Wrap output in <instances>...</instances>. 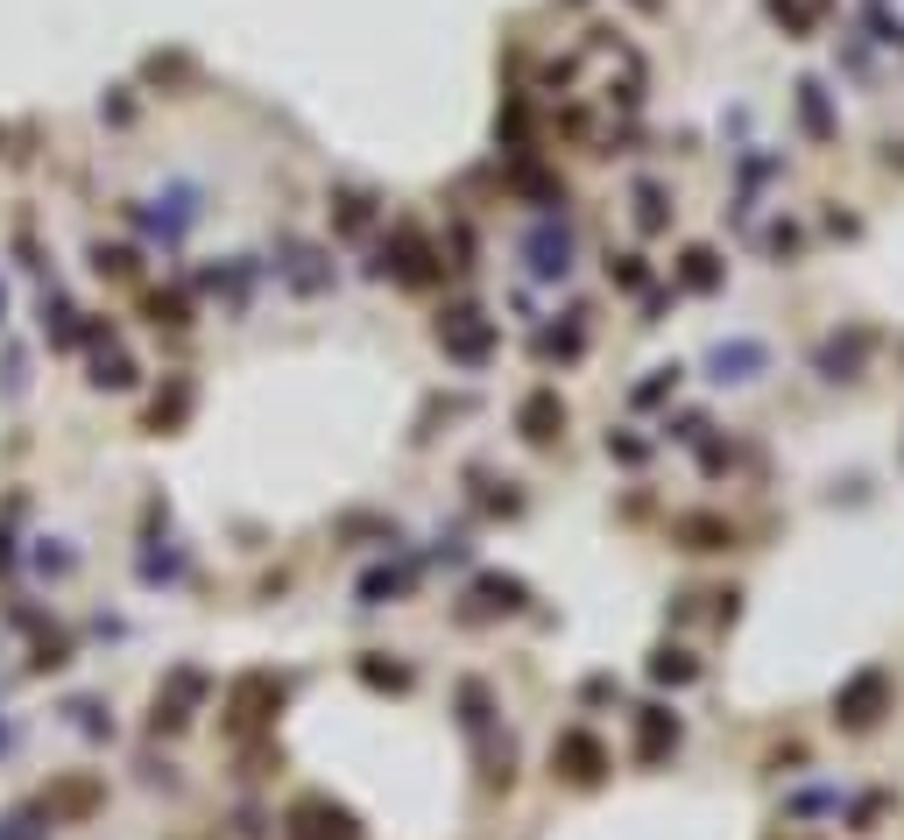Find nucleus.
Masks as SVG:
<instances>
[{
	"label": "nucleus",
	"mask_w": 904,
	"mask_h": 840,
	"mask_svg": "<svg viewBox=\"0 0 904 840\" xmlns=\"http://www.w3.org/2000/svg\"><path fill=\"white\" fill-rule=\"evenodd\" d=\"M64 714H71V728H79V735H92V741H100V735H113V714H106L100 699H71Z\"/></svg>",
	"instance_id": "nucleus-26"
},
{
	"label": "nucleus",
	"mask_w": 904,
	"mask_h": 840,
	"mask_svg": "<svg viewBox=\"0 0 904 840\" xmlns=\"http://www.w3.org/2000/svg\"><path fill=\"white\" fill-rule=\"evenodd\" d=\"M580 699H593V706H601V699H622V685H614V678H587Z\"/></svg>",
	"instance_id": "nucleus-35"
},
{
	"label": "nucleus",
	"mask_w": 904,
	"mask_h": 840,
	"mask_svg": "<svg viewBox=\"0 0 904 840\" xmlns=\"http://www.w3.org/2000/svg\"><path fill=\"white\" fill-rule=\"evenodd\" d=\"M199 699H205V672H177V678H170V693H156V714H149V728H156V735H177Z\"/></svg>",
	"instance_id": "nucleus-9"
},
{
	"label": "nucleus",
	"mask_w": 904,
	"mask_h": 840,
	"mask_svg": "<svg viewBox=\"0 0 904 840\" xmlns=\"http://www.w3.org/2000/svg\"><path fill=\"white\" fill-rule=\"evenodd\" d=\"M530 269L537 276H566L572 269V234L566 226H537L530 234Z\"/></svg>",
	"instance_id": "nucleus-11"
},
{
	"label": "nucleus",
	"mask_w": 904,
	"mask_h": 840,
	"mask_svg": "<svg viewBox=\"0 0 904 840\" xmlns=\"http://www.w3.org/2000/svg\"><path fill=\"white\" fill-rule=\"evenodd\" d=\"M339 226H346V234L368 226V198H360V191H346V198H339Z\"/></svg>",
	"instance_id": "nucleus-34"
},
{
	"label": "nucleus",
	"mask_w": 904,
	"mask_h": 840,
	"mask_svg": "<svg viewBox=\"0 0 904 840\" xmlns=\"http://www.w3.org/2000/svg\"><path fill=\"white\" fill-rule=\"evenodd\" d=\"M134 381H142V368H134V354H121L106 339V354L92 360V389H134Z\"/></svg>",
	"instance_id": "nucleus-19"
},
{
	"label": "nucleus",
	"mask_w": 904,
	"mask_h": 840,
	"mask_svg": "<svg viewBox=\"0 0 904 840\" xmlns=\"http://www.w3.org/2000/svg\"><path fill=\"white\" fill-rule=\"evenodd\" d=\"M862 354H870V332H849V339H826V347H820V375H826V381H855V368H862Z\"/></svg>",
	"instance_id": "nucleus-15"
},
{
	"label": "nucleus",
	"mask_w": 904,
	"mask_h": 840,
	"mask_svg": "<svg viewBox=\"0 0 904 840\" xmlns=\"http://www.w3.org/2000/svg\"><path fill=\"white\" fill-rule=\"evenodd\" d=\"M608 276L622 283V290H643V283H650V269H643V255H614V262H608Z\"/></svg>",
	"instance_id": "nucleus-32"
},
{
	"label": "nucleus",
	"mask_w": 904,
	"mask_h": 840,
	"mask_svg": "<svg viewBox=\"0 0 904 840\" xmlns=\"http://www.w3.org/2000/svg\"><path fill=\"white\" fill-rule=\"evenodd\" d=\"M438 347H446L453 360H467V368H480V360L495 354V326H488V311H474V304H453V311L438 318Z\"/></svg>",
	"instance_id": "nucleus-4"
},
{
	"label": "nucleus",
	"mask_w": 904,
	"mask_h": 840,
	"mask_svg": "<svg viewBox=\"0 0 904 840\" xmlns=\"http://www.w3.org/2000/svg\"><path fill=\"white\" fill-rule=\"evenodd\" d=\"M551 777H566L572 791H593V785L608 777V749H601V735L566 728L559 741H551Z\"/></svg>",
	"instance_id": "nucleus-3"
},
{
	"label": "nucleus",
	"mask_w": 904,
	"mask_h": 840,
	"mask_svg": "<svg viewBox=\"0 0 904 840\" xmlns=\"http://www.w3.org/2000/svg\"><path fill=\"white\" fill-rule=\"evenodd\" d=\"M679 741H685V720L671 714V706H637V756L643 762L679 756Z\"/></svg>",
	"instance_id": "nucleus-7"
},
{
	"label": "nucleus",
	"mask_w": 904,
	"mask_h": 840,
	"mask_svg": "<svg viewBox=\"0 0 904 840\" xmlns=\"http://www.w3.org/2000/svg\"><path fill=\"white\" fill-rule=\"evenodd\" d=\"M530 607V586L516 580V572H480L474 580V607L467 615H524Z\"/></svg>",
	"instance_id": "nucleus-10"
},
{
	"label": "nucleus",
	"mask_w": 904,
	"mask_h": 840,
	"mask_svg": "<svg viewBox=\"0 0 904 840\" xmlns=\"http://www.w3.org/2000/svg\"><path fill=\"white\" fill-rule=\"evenodd\" d=\"M799 121H805V127H813V135H820V142H834V113H826V92H820L813 79H805V85H799Z\"/></svg>",
	"instance_id": "nucleus-23"
},
{
	"label": "nucleus",
	"mask_w": 904,
	"mask_h": 840,
	"mask_svg": "<svg viewBox=\"0 0 904 840\" xmlns=\"http://www.w3.org/2000/svg\"><path fill=\"white\" fill-rule=\"evenodd\" d=\"M679 375H685V368H658V375H650L643 389H637V410H650V403H664V396L679 389Z\"/></svg>",
	"instance_id": "nucleus-30"
},
{
	"label": "nucleus",
	"mask_w": 904,
	"mask_h": 840,
	"mask_svg": "<svg viewBox=\"0 0 904 840\" xmlns=\"http://www.w3.org/2000/svg\"><path fill=\"white\" fill-rule=\"evenodd\" d=\"M763 354L756 339H735V347H714V360H707V368H714V381H749V375H763Z\"/></svg>",
	"instance_id": "nucleus-14"
},
{
	"label": "nucleus",
	"mask_w": 904,
	"mask_h": 840,
	"mask_svg": "<svg viewBox=\"0 0 904 840\" xmlns=\"http://www.w3.org/2000/svg\"><path fill=\"white\" fill-rule=\"evenodd\" d=\"M149 318L170 326V332H184V326H191V297H184V290H149Z\"/></svg>",
	"instance_id": "nucleus-24"
},
{
	"label": "nucleus",
	"mask_w": 904,
	"mask_h": 840,
	"mask_svg": "<svg viewBox=\"0 0 904 840\" xmlns=\"http://www.w3.org/2000/svg\"><path fill=\"white\" fill-rule=\"evenodd\" d=\"M516 431H524V445L551 452L566 438V396L559 389H530L524 403H516Z\"/></svg>",
	"instance_id": "nucleus-5"
},
{
	"label": "nucleus",
	"mask_w": 904,
	"mask_h": 840,
	"mask_svg": "<svg viewBox=\"0 0 904 840\" xmlns=\"http://www.w3.org/2000/svg\"><path fill=\"white\" fill-rule=\"evenodd\" d=\"M820 8H826V0H771V14H778V22L792 29V35L813 29V22H820Z\"/></svg>",
	"instance_id": "nucleus-27"
},
{
	"label": "nucleus",
	"mask_w": 904,
	"mask_h": 840,
	"mask_svg": "<svg viewBox=\"0 0 904 840\" xmlns=\"http://www.w3.org/2000/svg\"><path fill=\"white\" fill-rule=\"evenodd\" d=\"M100 121H113V127L134 121V100H128V92H121V100H100Z\"/></svg>",
	"instance_id": "nucleus-36"
},
{
	"label": "nucleus",
	"mask_w": 904,
	"mask_h": 840,
	"mask_svg": "<svg viewBox=\"0 0 904 840\" xmlns=\"http://www.w3.org/2000/svg\"><path fill=\"white\" fill-rule=\"evenodd\" d=\"M876 812H883V798H862V806L849 812V819H855V833H870V827H876Z\"/></svg>",
	"instance_id": "nucleus-38"
},
{
	"label": "nucleus",
	"mask_w": 904,
	"mask_h": 840,
	"mask_svg": "<svg viewBox=\"0 0 904 840\" xmlns=\"http://www.w3.org/2000/svg\"><path fill=\"white\" fill-rule=\"evenodd\" d=\"M276 714H283V678H276V672H247V678H234V693H226V728H234V735L268 728Z\"/></svg>",
	"instance_id": "nucleus-2"
},
{
	"label": "nucleus",
	"mask_w": 904,
	"mask_h": 840,
	"mask_svg": "<svg viewBox=\"0 0 904 840\" xmlns=\"http://www.w3.org/2000/svg\"><path fill=\"white\" fill-rule=\"evenodd\" d=\"M50 819H85L92 806H100V785H92V777H64V785H50Z\"/></svg>",
	"instance_id": "nucleus-16"
},
{
	"label": "nucleus",
	"mask_w": 904,
	"mask_h": 840,
	"mask_svg": "<svg viewBox=\"0 0 904 840\" xmlns=\"http://www.w3.org/2000/svg\"><path fill=\"white\" fill-rule=\"evenodd\" d=\"M650 678L658 685H692L700 678V657L679 651V643H658V651H650Z\"/></svg>",
	"instance_id": "nucleus-17"
},
{
	"label": "nucleus",
	"mask_w": 904,
	"mask_h": 840,
	"mask_svg": "<svg viewBox=\"0 0 904 840\" xmlns=\"http://www.w3.org/2000/svg\"><path fill=\"white\" fill-rule=\"evenodd\" d=\"M291 833H297V840H360L354 812H346V806H325V798H304V806L291 812Z\"/></svg>",
	"instance_id": "nucleus-8"
},
{
	"label": "nucleus",
	"mask_w": 904,
	"mask_h": 840,
	"mask_svg": "<svg viewBox=\"0 0 904 840\" xmlns=\"http://www.w3.org/2000/svg\"><path fill=\"white\" fill-rule=\"evenodd\" d=\"M360 685H375V693H410V664H389V657H360Z\"/></svg>",
	"instance_id": "nucleus-21"
},
{
	"label": "nucleus",
	"mask_w": 904,
	"mask_h": 840,
	"mask_svg": "<svg viewBox=\"0 0 904 840\" xmlns=\"http://www.w3.org/2000/svg\"><path fill=\"white\" fill-rule=\"evenodd\" d=\"M685 290H721V255L714 247H685Z\"/></svg>",
	"instance_id": "nucleus-22"
},
{
	"label": "nucleus",
	"mask_w": 904,
	"mask_h": 840,
	"mask_svg": "<svg viewBox=\"0 0 904 840\" xmlns=\"http://www.w3.org/2000/svg\"><path fill=\"white\" fill-rule=\"evenodd\" d=\"M191 403H199V389H191V375H170V389L149 403V431H177L184 417H191Z\"/></svg>",
	"instance_id": "nucleus-13"
},
{
	"label": "nucleus",
	"mask_w": 904,
	"mask_h": 840,
	"mask_svg": "<svg viewBox=\"0 0 904 840\" xmlns=\"http://www.w3.org/2000/svg\"><path fill=\"white\" fill-rule=\"evenodd\" d=\"M92 269H100V276H113V283H128L134 276V247H92Z\"/></svg>",
	"instance_id": "nucleus-29"
},
{
	"label": "nucleus",
	"mask_w": 904,
	"mask_h": 840,
	"mask_svg": "<svg viewBox=\"0 0 904 840\" xmlns=\"http://www.w3.org/2000/svg\"><path fill=\"white\" fill-rule=\"evenodd\" d=\"M57 664H71V643L64 636H43V643H35V672H57Z\"/></svg>",
	"instance_id": "nucleus-33"
},
{
	"label": "nucleus",
	"mask_w": 904,
	"mask_h": 840,
	"mask_svg": "<svg viewBox=\"0 0 904 840\" xmlns=\"http://www.w3.org/2000/svg\"><path fill=\"white\" fill-rule=\"evenodd\" d=\"M728 460H735V452H728V445H721V438H714V445H700V467H707V473H721Z\"/></svg>",
	"instance_id": "nucleus-37"
},
{
	"label": "nucleus",
	"mask_w": 904,
	"mask_h": 840,
	"mask_svg": "<svg viewBox=\"0 0 904 840\" xmlns=\"http://www.w3.org/2000/svg\"><path fill=\"white\" fill-rule=\"evenodd\" d=\"M0 142H8V135H0Z\"/></svg>",
	"instance_id": "nucleus-42"
},
{
	"label": "nucleus",
	"mask_w": 904,
	"mask_h": 840,
	"mask_svg": "<svg viewBox=\"0 0 904 840\" xmlns=\"http://www.w3.org/2000/svg\"><path fill=\"white\" fill-rule=\"evenodd\" d=\"M664 431H671V438H685V445H692V438L707 431V417H679V424H664Z\"/></svg>",
	"instance_id": "nucleus-39"
},
{
	"label": "nucleus",
	"mask_w": 904,
	"mask_h": 840,
	"mask_svg": "<svg viewBox=\"0 0 904 840\" xmlns=\"http://www.w3.org/2000/svg\"><path fill=\"white\" fill-rule=\"evenodd\" d=\"M883 714H891V672L883 664H862L855 678H841V693H834V728L841 735H870Z\"/></svg>",
	"instance_id": "nucleus-1"
},
{
	"label": "nucleus",
	"mask_w": 904,
	"mask_h": 840,
	"mask_svg": "<svg viewBox=\"0 0 904 840\" xmlns=\"http://www.w3.org/2000/svg\"><path fill=\"white\" fill-rule=\"evenodd\" d=\"M410 580H417V565H382V572H368V580H360V601L368 607H382V601H396V594H410Z\"/></svg>",
	"instance_id": "nucleus-20"
},
{
	"label": "nucleus",
	"mask_w": 904,
	"mask_h": 840,
	"mask_svg": "<svg viewBox=\"0 0 904 840\" xmlns=\"http://www.w3.org/2000/svg\"><path fill=\"white\" fill-rule=\"evenodd\" d=\"M389 262H396L403 283H431V276H438V269H431V247L417 240V226H403V234H396V247L382 255V269H389Z\"/></svg>",
	"instance_id": "nucleus-12"
},
{
	"label": "nucleus",
	"mask_w": 904,
	"mask_h": 840,
	"mask_svg": "<svg viewBox=\"0 0 904 840\" xmlns=\"http://www.w3.org/2000/svg\"><path fill=\"white\" fill-rule=\"evenodd\" d=\"M0 318H8V297H0Z\"/></svg>",
	"instance_id": "nucleus-41"
},
{
	"label": "nucleus",
	"mask_w": 904,
	"mask_h": 840,
	"mask_svg": "<svg viewBox=\"0 0 904 840\" xmlns=\"http://www.w3.org/2000/svg\"><path fill=\"white\" fill-rule=\"evenodd\" d=\"M671 544L679 551H735V523L714 509H685V515H671Z\"/></svg>",
	"instance_id": "nucleus-6"
},
{
	"label": "nucleus",
	"mask_w": 904,
	"mask_h": 840,
	"mask_svg": "<svg viewBox=\"0 0 904 840\" xmlns=\"http://www.w3.org/2000/svg\"><path fill=\"white\" fill-rule=\"evenodd\" d=\"M43 819H50V806L35 798V806H22V812L0 819V840H43Z\"/></svg>",
	"instance_id": "nucleus-25"
},
{
	"label": "nucleus",
	"mask_w": 904,
	"mask_h": 840,
	"mask_svg": "<svg viewBox=\"0 0 904 840\" xmlns=\"http://www.w3.org/2000/svg\"><path fill=\"white\" fill-rule=\"evenodd\" d=\"M0 749H14V728H8V720H0Z\"/></svg>",
	"instance_id": "nucleus-40"
},
{
	"label": "nucleus",
	"mask_w": 904,
	"mask_h": 840,
	"mask_svg": "<svg viewBox=\"0 0 904 840\" xmlns=\"http://www.w3.org/2000/svg\"><path fill=\"white\" fill-rule=\"evenodd\" d=\"M664 191L658 184H637V226H643V234H664Z\"/></svg>",
	"instance_id": "nucleus-28"
},
{
	"label": "nucleus",
	"mask_w": 904,
	"mask_h": 840,
	"mask_svg": "<svg viewBox=\"0 0 904 840\" xmlns=\"http://www.w3.org/2000/svg\"><path fill=\"white\" fill-rule=\"evenodd\" d=\"M459 728H467V735H488L495 728V699H488V685H480V678H459Z\"/></svg>",
	"instance_id": "nucleus-18"
},
{
	"label": "nucleus",
	"mask_w": 904,
	"mask_h": 840,
	"mask_svg": "<svg viewBox=\"0 0 904 840\" xmlns=\"http://www.w3.org/2000/svg\"><path fill=\"white\" fill-rule=\"evenodd\" d=\"M608 460L643 467V460H650V445H643V438H629V431H608Z\"/></svg>",
	"instance_id": "nucleus-31"
}]
</instances>
